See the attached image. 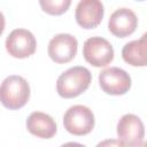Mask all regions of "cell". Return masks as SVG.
Returning <instances> with one entry per match:
<instances>
[{"label": "cell", "instance_id": "7", "mask_svg": "<svg viewBox=\"0 0 147 147\" xmlns=\"http://www.w3.org/2000/svg\"><path fill=\"white\" fill-rule=\"evenodd\" d=\"M5 46L13 57L25 59L36 52L37 40L31 31L26 29H15L8 34Z\"/></svg>", "mask_w": 147, "mask_h": 147}, {"label": "cell", "instance_id": "15", "mask_svg": "<svg viewBox=\"0 0 147 147\" xmlns=\"http://www.w3.org/2000/svg\"><path fill=\"white\" fill-rule=\"evenodd\" d=\"M61 147H86V146H85V145H83V144H79V142L70 141V142H65V144L61 145Z\"/></svg>", "mask_w": 147, "mask_h": 147}, {"label": "cell", "instance_id": "12", "mask_svg": "<svg viewBox=\"0 0 147 147\" xmlns=\"http://www.w3.org/2000/svg\"><path fill=\"white\" fill-rule=\"evenodd\" d=\"M146 33L140 39L126 42L122 48L123 60L133 67H145L147 64V39Z\"/></svg>", "mask_w": 147, "mask_h": 147}, {"label": "cell", "instance_id": "13", "mask_svg": "<svg viewBox=\"0 0 147 147\" xmlns=\"http://www.w3.org/2000/svg\"><path fill=\"white\" fill-rule=\"evenodd\" d=\"M39 5L42 10L51 15H61L68 10L71 5L70 0H40Z\"/></svg>", "mask_w": 147, "mask_h": 147}, {"label": "cell", "instance_id": "8", "mask_svg": "<svg viewBox=\"0 0 147 147\" xmlns=\"http://www.w3.org/2000/svg\"><path fill=\"white\" fill-rule=\"evenodd\" d=\"M78 41L70 33L55 34L48 42V55L55 63H68L77 54Z\"/></svg>", "mask_w": 147, "mask_h": 147}, {"label": "cell", "instance_id": "9", "mask_svg": "<svg viewBox=\"0 0 147 147\" xmlns=\"http://www.w3.org/2000/svg\"><path fill=\"white\" fill-rule=\"evenodd\" d=\"M103 3L99 0H82L75 10V18L78 25L84 29H94L103 17Z\"/></svg>", "mask_w": 147, "mask_h": 147}, {"label": "cell", "instance_id": "11", "mask_svg": "<svg viewBox=\"0 0 147 147\" xmlns=\"http://www.w3.org/2000/svg\"><path fill=\"white\" fill-rule=\"evenodd\" d=\"M26 129L28 131L42 139L52 138L57 130L56 123L52 116L41 111H33L26 118Z\"/></svg>", "mask_w": 147, "mask_h": 147}, {"label": "cell", "instance_id": "2", "mask_svg": "<svg viewBox=\"0 0 147 147\" xmlns=\"http://www.w3.org/2000/svg\"><path fill=\"white\" fill-rule=\"evenodd\" d=\"M30 99V85L18 75L6 77L0 85V102L3 107L16 110L26 105Z\"/></svg>", "mask_w": 147, "mask_h": 147}, {"label": "cell", "instance_id": "4", "mask_svg": "<svg viewBox=\"0 0 147 147\" xmlns=\"http://www.w3.org/2000/svg\"><path fill=\"white\" fill-rule=\"evenodd\" d=\"M117 136L125 147H142L145 126L140 117L134 114L123 115L117 123Z\"/></svg>", "mask_w": 147, "mask_h": 147}, {"label": "cell", "instance_id": "1", "mask_svg": "<svg viewBox=\"0 0 147 147\" xmlns=\"http://www.w3.org/2000/svg\"><path fill=\"white\" fill-rule=\"evenodd\" d=\"M92 80L90 70L82 65L71 67L62 72L56 82V91L60 96L71 99L85 92Z\"/></svg>", "mask_w": 147, "mask_h": 147}, {"label": "cell", "instance_id": "3", "mask_svg": "<svg viewBox=\"0 0 147 147\" xmlns=\"http://www.w3.org/2000/svg\"><path fill=\"white\" fill-rule=\"evenodd\" d=\"M93 111L83 105L71 106L63 116L64 129L75 136H85L94 127Z\"/></svg>", "mask_w": 147, "mask_h": 147}, {"label": "cell", "instance_id": "6", "mask_svg": "<svg viewBox=\"0 0 147 147\" xmlns=\"http://www.w3.org/2000/svg\"><path fill=\"white\" fill-rule=\"evenodd\" d=\"M99 85L107 94L123 95L131 87V77L124 69L110 67L99 74Z\"/></svg>", "mask_w": 147, "mask_h": 147}, {"label": "cell", "instance_id": "16", "mask_svg": "<svg viewBox=\"0 0 147 147\" xmlns=\"http://www.w3.org/2000/svg\"><path fill=\"white\" fill-rule=\"evenodd\" d=\"M5 16H3V14L0 11V36L2 34V32H3V30H5Z\"/></svg>", "mask_w": 147, "mask_h": 147}, {"label": "cell", "instance_id": "10", "mask_svg": "<svg viewBox=\"0 0 147 147\" xmlns=\"http://www.w3.org/2000/svg\"><path fill=\"white\" fill-rule=\"evenodd\" d=\"M137 25H138V18L136 13L126 7L116 9L110 15L108 21L109 31L118 38H125L132 34L136 31Z\"/></svg>", "mask_w": 147, "mask_h": 147}, {"label": "cell", "instance_id": "5", "mask_svg": "<svg viewBox=\"0 0 147 147\" xmlns=\"http://www.w3.org/2000/svg\"><path fill=\"white\" fill-rule=\"evenodd\" d=\"M83 56L93 67H106L114 60V48L107 39L99 36L91 37L84 42Z\"/></svg>", "mask_w": 147, "mask_h": 147}, {"label": "cell", "instance_id": "14", "mask_svg": "<svg viewBox=\"0 0 147 147\" xmlns=\"http://www.w3.org/2000/svg\"><path fill=\"white\" fill-rule=\"evenodd\" d=\"M95 147H125V146L117 139H106L100 141Z\"/></svg>", "mask_w": 147, "mask_h": 147}]
</instances>
